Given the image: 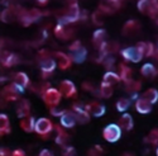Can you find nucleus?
I'll return each instance as SVG.
<instances>
[{"label": "nucleus", "mask_w": 158, "mask_h": 156, "mask_svg": "<svg viewBox=\"0 0 158 156\" xmlns=\"http://www.w3.org/2000/svg\"><path fill=\"white\" fill-rule=\"evenodd\" d=\"M80 14H81V11H80V8H78V4L72 2L67 5V8L64 9V13L58 18V23L67 25L70 23L76 22L80 18Z\"/></svg>", "instance_id": "f257e3e1"}, {"label": "nucleus", "mask_w": 158, "mask_h": 156, "mask_svg": "<svg viewBox=\"0 0 158 156\" xmlns=\"http://www.w3.org/2000/svg\"><path fill=\"white\" fill-rule=\"evenodd\" d=\"M69 50H70V57H71L72 62L81 63L85 61V58L87 56V50L81 45L80 41H75L72 45H70Z\"/></svg>", "instance_id": "f03ea898"}, {"label": "nucleus", "mask_w": 158, "mask_h": 156, "mask_svg": "<svg viewBox=\"0 0 158 156\" xmlns=\"http://www.w3.org/2000/svg\"><path fill=\"white\" fill-rule=\"evenodd\" d=\"M120 136H122V128L116 123H110L102 129V137L108 142H111V144L116 142L120 138Z\"/></svg>", "instance_id": "7ed1b4c3"}, {"label": "nucleus", "mask_w": 158, "mask_h": 156, "mask_svg": "<svg viewBox=\"0 0 158 156\" xmlns=\"http://www.w3.org/2000/svg\"><path fill=\"white\" fill-rule=\"evenodd\" d=\"M42 97H43V100H44V103L47 104V106L53 108V107H57L58 106L62 94L60 93L58 89L49 86V88H47L44 92H43V95Z\"/></svg>", "instance_id": "20e7f679"}, {"label": "nucleus", "mask_w": 158, "mask_h": 156, "mask_svg": "<svg viewBox=\"0 0 158 156\" xmlns=\"http://www.w3.org/2000/svg\"><path fill=\"white\" fill-rule=\"evenodd\" d=\"M138 9L143 14L151 17H156L158 14V2H151V0H140L138 2Z\"/></svg>", "instance_id": "39448f33"}, {"label": "nucleus", "mask_w": 158, "mask_h": 156, "mask_svg": "<svg viewBox=\"0 0 158 156\" xmlns=\"http://www.w3.org/2000/svg\"><path fill=\"white\" fill-rule=\"evenodd\" d=\"M120 55L124 57V60L130 61V62H140V60L143 58V54L140 52V50L138 48V46L134 47H127L124 50L120 51Z\"/></svg>", "instance_id": "423d86ee"}, {"label": "nucleus", "mask_w": 158, "mask_h": 156, "mask_svg": "<svg viewBox=\"0 0 158 156\" xmlns=\"http://www.w3.org/2000/svg\"><path fill=\"white\" fill-rule=\"evenodd\" d=\"M53 124L48 118H39L35 122V133H38L39 136H47L52 129H53Z\"/></svg>", "instance_id": "0eeeda50"}, {"label": "nucleus", "mask_w": 158, "mask_h": 156, "mask_svg": "<svg viewBox=\"0 0 158 156\" xmlns=\"http://www.w3.org/2000/svg\"><path fill=\"white\" fill-rule=\"evenodd\" d=\"M72 112L76 117V121L81 124H85V123H89L90 121V113L86 110V108L81 104H75L73 108H72Z\"/></svg>", "instance_id": "6e6552de"}, {"label": "nucleus", "mask_w": 158, "mask_h": 156, "mask_svg": "<svg viewBox=\"0 0 158 156\" xmlns=\"http://www.w3.org/2000/svg\"><path fill=\"white\" fill-rule=\"evenodd\" d=\"M58 90H60V93L66 98H71V97L76 95V86L71 80H62L60 83Z\"/></svg>", "instance_id": "1a4fd4ad"}, {"label": "nucleus", "mask_w": 158, "mask_h": 156, "mask_svg": "<svg viewBox=\"0 0 158 156\" xmlns=\"http://www.w3.org/2000/svg\"><path fill=\"white\" fill-rule=\"evenodd\" d=\"M56 65H57V62L53 57H47V58L41 60V62H39V67H41L43 75H49L56 69Z\"/></svg>", "instance_id": "9d476101"}, {"label": "nucleus", "mask_w": 158, "mask_h": 156, "mask_svg": "<svg viewBox=\"0 0 158 156\" xmlns=\"http://www.w3.org/2000/svg\"><path fill=\"white\" fill-rule=\"evenodd\" d=\"M53 58L56 60L57 65H58V67L61 70H66V69H69L71 66V63H72V60L70 57V55H66L63 54V52H56Z\"/></svg>", "instance_id": "9b49d317"}, {"label": "nucleus", "mask_w": 158, "mask_h": 156, "mask_svg": "<svg viewBox=\"0 0 158 156\" xmlns=\"http://www.w3.org/2000/svg\"><path fill=\"white\" fill-rule=\"evenodd\" d=\"M86 110L94 117H102L105 114V112H106V109H105V107L102 106V104L98 103V102H91L89 103L87 106H85Z\"/></svg>", "instance_id": "f8f14e48"}, {"label": "nucleus", "mask_w": 158, "mask_h": 156, "mask_svg": "<svg viewBox=\"0 0 158 156\" xmlns=\"http://www.w3.org/2000/svg\"><path fill=\"white\" fill-rule=\"evenodd\" d=\"M120 8V2H113V0H109V2H102L99 5V9L104 13V14H110V13H115L118 9Z\"/></svg>", "instance_id": "ddd939ff"}, {"label": "nucleus", "mask_w": 158, "mask_h": 156, "mask_svg": "<svg viewBox=\"0 0 158 156\" xmlns=\"http://www.w3.org/2000/svg\"><path fill=\"white\" fill-rule=\"evenodd\" d=\"M76 117L73 114V112H69V110H66L64 114L62 117H60V123L62 127L64 128H72L75 124H76Z\"/></svg>", "instance_id": "4468645a"}, {"label": "nucleus", "mask_w": 158, "mask_h": 156, "mask_svg": "<svg viewBox=\"0 0 158 156\" xmlns=\"http://www.w3.org/2000/svg\"><path fill=\"white\" fill-rule=\"evenodd\" d=\"M31 113V104L27 99H23L19 102L18 107H17V115L19 117L20 119L25 118V117H29Z\"/></svg>", "instance_id": "2eb2a0df"}, {"label": "nucleus", "mask_w": 158, "mask_h": 156, "mask_svg": "<svg viewBox=\"0 0 158 156\" xmlns=\"http://www.w3.org/2000/svg\"><path fill=\"white\" fill-rule=\"evenodd\" d=\"M135 109L140 114H148L152 110V104L149 102H147L143 97H140L135 100Z\"/></svg>", "instance_id": "dca6fc26"}, {"label": "nucleus", "mask_w": 158, "mask_h": 156, "mask_svg": "<svg viewBox=\"0 0 158 156\" xmlns=\"http://www.w3.org/2000/svg\"><path fill=\"white\" fill-rule=\"evenodd\" d=\"M119 127L124 131H130L131 128L134 126V122H133V117H131L129 113H123V115L119 118V122H118Z\"/></svg>", "instance_id": "f3484780"}, {"label": "nucleus", "mask_w": 158, "mask_h": 156, "mask_svg": "<svg viewBox=\"0 0 158 156\" xmlns=\"http://www.w3.org/2000/svg\"><path fill=\"white\" fill-rule=\"evenodd\" d=\"M119 76H120V79L125 83V84H129L133 81V71H131L130 67H128L127 65L124 63H120L119 65Z\"/></svg>", "instance_id": "a211bd4d"}, {"label": "nucleus", "mask_w": 158, "mask_h": 156, "mask_svg": "<svg viewBox=\"0 0 158 156\" xmlns=\"http://www.w3.org/2000/svg\"><path fill=\"white\" fill-rule=\"evenodd\" d=\"M35 119L33 118V117H25V118H23V119H20V128L23 129V131H25V132H33L34 129H35Z\"/></svg>", "instance_id": "6ab92c4d"}, {"label": "nucleus", "mask_w": 158, "mask_h": 156, "mask_svg": "<svg viewBox=\"0 0 158 156\" xmlns=\"http://www.w3.org/2000/svg\"><path fill=\"white\" fill-rule=\"evenodd\" d=\"M137 46L143 54V57H151V56H154V54H156L154 46L152 42H139Z\"/></svg>", "instance_id": "aec40b11"}, {"label": "nucleus", "mask_w": 158, "mask_h": 156, "mask_svg": "<svg viewBox=\"0 0 158 156\" xmlns=\"http://www.w3.org/2000/svg\"><path fill=\"white\" fill-rule=\"evenodd\" d=\"M140 28V25L137 20H128L124 27H123V34L125 36H130V34H135Z\"/></svg>", "instance_id": "412c9836"}, {"label": "nucleus", "mask_w": 158, "mask_h": 156, "mask_svg": "<svg viewBox=\"0 0 158 156\" xmlns=\"http://www.w3.org/2000/svg\"><path fill=\"white\" fill-rule=\"evenodd\" d=\"M13 84L19 85L23 89H25L29 85V77L25 72H17L14 75V77H13Z\"/></svg>", "instance_id": "4be33fe9"}, {"label": "nucleus", "mask_w": 158, "mask_h": 156, "mask_svg": "<svg viewBox=\"0 0 158 156\" xmlns=\"http://www.w3.org/2000/svg\"><path fill=\"white\" fill-rule=\"evenodd\" d=\"M55 34L58 38H62V40H67V38H70V36H71V29H69L64 24L57 23V25L55 27Z\"/></svg>", "instance_id": "5701e85b"}, {"label": "nucleus", "mask_w": 158, "mask_h": 156, "mask_svg": "<svg viewBox=\"0 0 158 156\" xmlns=\"http://www.w3.org/2000/svg\"><path fill=\"white\" fill-rule=\"evenodd\" d=\"M122 79H120V76L118 75L116 72L114 71H108L106 74L104 75V79H102V83L105 84H108V85H116L118 83H119Z\"/></svg>", "instance_id": "b1692460"}, {"label": "nucleus", "mask_w": 158, "mask_h": 156, "mask_svg": "<svg viewBox=\"0 0 158 156\" xmlns=\"http://www.w3.org/2000/svg\"><path fill=\"white\" fill-rule=\"evenodd\" d=\"M140 72L144 77H154L156 74H157V69L154 67V65L151 63V62H147L144 63L142 69H140Z\"/></svg>", "instance_id": "393cba45"}, {"label": "nucleus", "mask_w": 158, "mask_h": 156, "mask_svg": "<svg viewBox=\"0 0 158 156\" xmlns=\"http://www.w3.org/2000/svg\"><path fill=\"white\" fill-rule=\"evenodd\" d=\"M144 99H146L147 102H149L151 104H154L158 102V90L154 89V88H151L148 90H146L144 92V94L142 95Z\"/></svg>", "instance_id": "a878e982"}, {"label": "nucleus", "mask_w": 158, "mask_h": 156, "mask_svg": "<svg viewBox=\"0 0 158 156\" xmlns=\"http://www.w3.org/2000/svg\"><path fill=\"white\" fill-rule=\"evenodd\" d=\"M18 95H19V94L17 93V90L14 89L13 84L9 85V86H6V88L3 90V97H4L5 100H17V99H18Z\"/></svg>", "instance_id": "bb28decb"}, {"label": "nucleus", "mask_w": 158, "mask_h": 156, "mask_svg": "<svg viewBox=\"0 0 158 156\" xmlns=\"http://www.w3.org/2000/svg\"><path fill=\"white\" fill-rule=\"evenodd\" d=\"M0 132L2 135H8L10 132V123L6 114H0Z\"/></svg>", "instance_id": "cd10ccee"}, {"label": "nucleus", "mask_w": 158, "mask_h": 156, "mask_svg": "<svg viewBox=\"0 0 158 156\" xmlns=\"http://www.w3.org/2000/svg\"><path fill=\"white\" fill-rule=\"evenodd\" d=\"M98 95L101 97V98H110L111 94H113V86L111 85H108L105 83H101L99 90H98Z\"/></svg>", "instance_id": "c85d7f7f"}, {"label": "nucleus", "mask_w": 158, "mask_h": 156, "mask_svg": "<svg viewBox=\"0 0 158 156\" xmlns=\"http://www.w3.org/2000/svg\"><path fill=\"white\" fill-rule=\"evenodd\" d=\"M105 38H106V32H105L104 29H98V31L94 32L93 40H94V42L98 47H100L102 43H105Z\"/></svg>", "instance_id": "c756f323"}, {"label": "nucleus", "mask_w": 158, "mask_h": 156, "mask_svg": "<svg viewBox=\"0 0 158 156\" xmlns=\"http://www.w3.org/2000/svg\"><path fill=\"white\" fill-rule=\"evenodd\" d=\"M18 62H19V58L14 54H5V56L3 58V65H4V66H6V67L14 66V65H17Z\"/></svg>", "instance_id": "7c9ffc66"}, {"label": "nucleus", "mask_w": 158, "mask_h": 156, "mask_svg": "<svg viewBox=\"0 0 158 156\" xmlns=\"http://www.w3.org/2000/svg\"><path fill=\"white\" fill-rule=\"evenodd\" d=\"M56 129H57V136L55 138L56 144H58V145H66V144H67V141H69V135L66 133V132H63L60 127H56Z\"/></svg>", "instance_id": "2f4dec72"}, {"label": "nucleus", "mask_w": 158, "mask_h": 156, "mask_svg": "<svg viewBox=\"0 0 158 156\" xmlns=\"http://www.w3.org/2000/svg\"><path fill=\"white\" fill-rule=\"evenodd\" d=\"M129 107H130V99L128 98H120L116 102V109L122 113H124Z\"/></svg>", "instance_id": "473e14b6"}, {"label": "nucleus", "mask_w": 158, "mask_h": 156, "mask_svg": "<svg viewBox=\"0 0 158 156\" xmlns=\"http://www.w3.org/2000/svg\"><path fill=\"white\" fill-rule=\"evenodd\" d=\"M144 142H148L152 145H157L158 144V128H154L149 132V135L144 138Z\"/></svg>", "instance_id": "72a5a7b5"}, {"label": "nucleus", "mask_w": 158, "mask_h": 156, "mask_svg": "<svg viewBox=\"0 0 158 156\" xmlns=\"http://www.w3.org/2000/svg\"><path fill=\"white\" fill-rule=\"evenodd\" d=\"M139 89H140V81H131L129 84H127V92L130 93L131 95L133 94H138L139 92Z\"/></svg>", "instance_id": "f704fd0d"}, {"label": "nucleus", "mask_w": 158, "mask_h": 156, "mask_svg": "<svg viewBox=\"0 0 158 156\" xmlns=\"http://www.w3.org/2000/svg\"><path fill=\"white\" fill-rule=\"evenodd\" d=\"M93 20H94V23L96 25H101L104 23V13L100 9H98L93 14Z\"/></svg>", "instance_id": "c9c22d12"}, {"label": "nucleus", "mask_w": 158, "mask_h": 156, "mask_svg": "<svg viewBox=\"0 0 158 156\" xmlns=\"http://www.w3.org/2000/svg\"><path fill=\"white\" fill-rule=\"evenodd\" d=\"M104 154V150L100 147V146H94L91 150H89V156H102Z\"/></svg>", "instance_id": "e433bc0d"}, {"label": "nucleus", "mask_w": 158, "mask_h": 156, "mask_svg": "<svg viewBox=\"0 0 158 156\" xmlns=\"http://www.w3.org/2000/svg\"><path fill=\"white\" fill-rule=\"evenodd\" d=\"M102 61H104V66L106 67V69H109V71H111V70H110V67L113 66L114 62H115L114 57H111V56H106V57H105Z\"/></svg>", "instance_id": "4c0bfd02"}, {"label": "nucleus", "mask_w": 158, "mask_h": 156, "mask_svg": "<svg viewBox=\"0 0 158 156\" xmlns=\"http://www.w3.org/2000/svg\"><path fill=\"white\" fill-rule=\"evenodd\" d=\"M63 156H75V149L71 146H66L63 150Z\"/></svg>", "instance_id": "58836bf2"}, {"label": "nucleus", "mask_w": 158, "mask_h": 156, "mask_svg": "<svg viewBox=\"0 0 158 156\" xmlns=\"http://www.w3.org/2000/svg\"><path fill=\"white\" fill-rule=\"evenodd\" d=\"M64 112H66V110L58 109V108H56V107L51 108V114H52V115H60V117H62V115L64 114Z\"/></svg>", "instance_id": "ea45409f"}, {"label": "nucleus", "mask_w": 158, "mask_h": 156, "mask_svg": "<svg viewBox=\"0 0 158 156\" xmlns=\"http://www.w3.org/2000/svg\"><path fill=\"white\" fill-rule=\"evenodd\" d=\"M82 88L85 90H89V92H95V86H93V85H91V83H89V81L84 83L82 84Z\"/></svg>", "instance_id": "a19ab883"}, {"label": "nucleus", "mask_w": 158, "mask_h": 156, "mask_svg": "<svg viewBox=\"0 0 158 156\" xmlns=\"http://www.w3.org/2000/svg\"><path fill=\"white\" fill-rule=\"evenodd\" d=\"M11 156H25V152L20 149H17V150H14L11 152Z\"/></svg>", "instance_id": "79ce46f5"}, {"label": "nucleus", "mask_w": 158, "mask_h": 156, "mask_svg": "<svg viewBox=\"0 0 158 156\" xmlns=\"http://www.w3.org/2000/svg\"><path fill=\"white\" fill-rule=\"evenodd\" d=\"M38 156H55L53 154H52L49 150H47V149H44V150H42L41 152H39V155Z\"/></svg>", "instance_id": "37998d69"}, {"label": "nucleus", "mask_w": 158, "mask_h": 156, "mask_svg": "<svg viewBox=\"0 0 158 156\" xmlns=\"http://www.w3.org/2000/svg\"><path fill=\"white\" fill-rule=\"evenodd\" d=\"M156 155L158 156V147H157V150H156Z\"/></svg>", "instance_id": "c03bdc74"}, {"label": "nucleus", "mask_w": 158, "mask_h": 156, "mask_svg": "<svg viewBox=\"0 0 158 156\" xmlns=\"http://www.w3.org/2000/svg\"><path fill=\"white\" fill-rule=\"evenodd\" d=\"M157 51H158V46H157Z\"/></svg>", "instance_id": "a18cd8bd"}]
</instances>
